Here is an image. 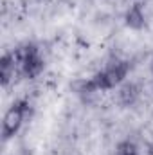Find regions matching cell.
<instances>
[{
  "mask_svg": "<svg viewBox=\"0 0 153 155\" xmlns=\"http://www.w3.org/2000/svg\"><path fill=\"white\" fill-rule=\"evenodd\" d=\"M31 114H33V108H31L27 99H18L13 103V107L4 114V119H2V139H4V143L13 139L18 134L20 126L24 124V121L27 117H31Z\"/></svg>",
  "mask_w": 153,
  "mask_h": 155,
  "instance_id": "obj_1",
  "label": "cell"
},
{
  "mask_svg": "<svg viewBox=\"0 0 153 155\" xmlns=\"http://www.w3.org/2000/svg\"><path fill=\"white\" fill-rule=\"evenodd\" d=\"M20 69H22V74L27 78V79H34V78H38L40 74L43 72L45 61H43V58L40 56V52H38L36 47H34V49L31 51V54L22 61Z\"/></svg>",
  "mask_w": 153,
  "mask_h": 155,
  "instance_id": "obj_2",
  "label": "cell"
},
{
  "mask_svg": "<svg viewBox=\"0 0 153 155\" xmlns=\"http://www.w3.org/2000/svg\"><path fill=\"white\" fill-rule=\"evenodd\" d=\"M128 72H130V63H128L126 60H114V61H110L108 67L105 69V74L108 78L112 88L117 87V85H121V83H124Z\"/></svg>",
  "mask_w": 153,
  "mask_h": 155,
  "instance_id": "obj_3",
  "label": "cell"
},
{
  "mask_svg": "<svg viewBox=\"0 0 153 155\" xmlns=\"http://www.w3.org/2000/svg\"><path fill=\"white\" fill-rule=\"evenodd\" d=\"M16 67H18V61L15 58V52H4L2 60H0V83L2 87H9V83L15 79L16 76Z\"/></svg>",
  "mask_w": 153,
  "mask_h": 155,
  "instance_id": "obj_4",
  "label": "cell"
},
{
  "mask_svg": "<svg viewBox=\"0 0 153 155\" xmlns=\"http://www.w3.org/2000/svg\"><path fill=\"white\" fill-rule=\"evenodd\" d=\"M124 24H126V27H130L132 31H141V29H144V25H146V15H144V11H142V4H132L128 9H126V13H124Z\"/></svg>",
  "mask_w": 153,
  "mask_h": 155,
  "instance_id": "obj_5",
  "label": "cell"
},
{
  "mask_svg": "<svg viewBox=\"0 0 153 155\" xmlns=\"http://www.w3.org/2000/svg\"><path fill=\"white\" fill-rule=\"evenodd\" d=\"M141 97V88L137 83L133 81H126L121 85L119 92H117V99L122 107H133Z\"/></svg>",
  "mask_w": 153,
  "mask_h": 155,
  "instance_id": "obj_6",
  "label": "cell"
},
{
  "mask_svg": "<svg viewBox=\"0 0 153 155\" xmlns=\"http://www.w3.org/2000/svg\"><path fill=\"white\" fill-rule=\"evenodd\" d=\"M115 155H139V150H137L135 143H132V141H121L115 146Z\"/></svg>",
  "mask_w": 153,
  "mask_h": 155,
  "instance_id": "obj_7",
  "label": "cell"
}]
</instances>
